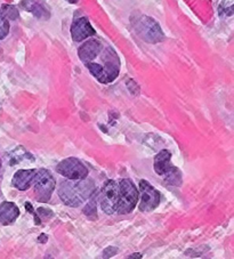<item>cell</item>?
<instances>
[{
    "label": "cell",
    "mask_w": 234,
    "mask_h": 259,
    "mask_svg": "<svg viewBox=\"0 0 234 259\" xmlns=\"http://www.w3.org/2000/svg\"><path fill=\"white\" fill-rule=\"evenodd\" d=\"M91 201L87 203L86 207L84 208V213L87 217L92 218V220H96L97 218V204H96V199L94 198V192L93 194L89 196Z\"/></svg>",
    "instance_id": "obj_15"
},
{
    "label": "cell",
    "mask_w": 234,
    "mask_h": 259,
    "mask_svg": "<svg viewBox=\"0 0 234 259\" xmlns=\"http://www.w3.org/2000/svg\"><path fill=\"white\" fill-rule=\"evenodd\" d=\"M20 216V209L14 202H3L0 204V224L11 225Z\"/></svg>",
    "instance_id": "obj_13"
},
{
    "label": "cell",
    "mask_w": 234,
    "mask_h": 259,
    "mask_svg": "<svg viewBox=\"0 0 234 259\" xmlns=\"http://www.w3.org/2000/svg\"><path fill=\"white\" fill-rule=\"evenodd\" d=\"M32 185L34 186L35 198L39 202H48L55 190L56 183L51 172L42 169V170H37V175H35Z\"/></svg>",
    "instance_id": "obj_5"
},
{
    "label": "cell",
    "mask_w": 234,
    "mask_h": 259,
    "mask_svg": "<svg viewBox=\"0 0 234 259\" xmlns=\"http://www.w3.org/2000/svg\"><path fill=\"white\" fill-rule=\"evenodd\" d=\"M37 170L34 169H22L13 177V186L20 191H28L32 186Z\"/></svg>",
    "instance_id": "obj_12"
},
{
    "label": "cell",
    "mask_w": 234,
    "mask_h": 259,
    "mask_svg": "<svg viewBox=\"0 0 234 259\" xmlns=\"http://www.w3.org/2000/svg\"><path fill=\"white\" fill-rule=\"evenodd\" d=\"M37 212L39 213L38 217L42 218V221H48V220H51V218H52L53 215H54L52 210H49V209H46V208H39L38 210H37Z\"/></svg>",
    "instance_id": "obj_18"
},
{
    "label": "cell",
    "mask_w": 234,
    "mask_h": 259,
    "mask_svg": "<svg viewBox=\"0 0 234 259\" xmlns=\"http://www.w3.org/2000/svg\"><path fill=\"white\" fill-rule=\"evenodd\" d=\"M142 254L138 253V254H132V256H129L128 258H141Z\"/></svg>",
    "instance_id": "obj_21"
},
{
    "label": "cell",
    "mask_w": 234,
    "mask_h": 259,
    "mask_svg": "<svg viewBox=\"0 0 234 259\" xmlns=\"http://www.w3.org/2000/svg\"><path fill=\"white\" fill-rule=\"evenodd\" d=\"M102 61L104 62V65H102V68L103 72H104L105 83L112 82L119 75L120 70V61L116 53L114 52V49L107 47L104 54H103Z\"/></svg>",
    "instance_id": "obj_9"
},
{
    "label": "cell",
    "mask_w": 234,
    "mask_h": 259,
    "mask_svg": "<svg viewBox=\"0 0 234 259\" xmlns=\"http://www.w3.org/2000/svg\"><path fill=\"white\" fill-rule=\"evenodd\" d=\"M132 25L136 34L148 44H158L165 40V33L157 21L146 15H133Z\"/></svg>",
    "instance_id": "obj_2"
},
{
    "label": "cell",
    "mask_w": 234,
    "mask_h": 259,
    "mask_svg": "<svg viewBox=\"0 0 234 259\" xmlns=\"http://www.w3.org/2000/svg\"><path fill=\"white\" fill-rule=\"evenodd\" d=\"M139 190H141V203L139 210L141 211H152L158 207L161 201V194L158 190H155L150 183L145 180L139 182Z\"/></svg>",
    "instance_id": "obj_7"
},
{
    "label": "cell",
    "mask_w": 234,
    "mask_h": 259,
    "mask_svg": "<svg viewBox=\"0 0 234 259\" xmlns=\"http://www.w3.org/2000/svg\"><path fill=\"white\" fill-rule=\"evenodd\" d=\"M0 11H2V13L4 14V16L6 17V19H10V20L19 19V11H17L14 6L4 5Z\"/></svg>",
    "instance_id": "obj_16"
},
{
    "label": "cell",
    "mask_w": 234,
    "mask_h": 259,
    "mask_svg": "<svg viewBox=\"0 0 234 259\" xmlns=\"http://www.w3.org/2000/svg\"><path fill=\"white\" fill-rule=\"evenodd\" d=\"M56 171L67 180H83L89 174L87 167L76 158H67L56 166Z\"/></svg>",
    "instance_id": "obj_6"
},
{
    "label": "cell",
    "mask_w": 234,
    "mask_h": 259,
    "mask_svg": "<svg viewBox=\"0 0 234 259\" xmlns=\"http://www.w3.org/2000/svg\"><path fill=\"white\" fill-rule=\"evenodd\" d=\"M116 252H118V248L109 247V248H106L104 251H103V257H104V258L113 257L114 254H116Z\"/></svg>",
    "instance_id": "obj_19"
},
{
    "label": "cell",
    "mask_w": 234,
    "mask_h": 259,
    "mask_svg": "<svg viewBox=\"0 0 234 259\" xmlns=\"http://www.w3.org/2000/svg\"><path fill=\"white\" fill-rule=\"evenodd\" d=\"M95 191V184L92 180H67L61 183L58 196L69 207H79Z\"/></svg>",
    "instance_id": "obj_1"
},
{
    "label": "cell",
    "mask_w": 234,
    "mask_h": 259,
    "mask_svg": "<svg viewBox=\"0 0 234 259\" xmlns=\"http://www.w3.org/2000/svg\"><path fill=\"white\" fill-rule=\"evenodd\" d=\"M22 5H23L26 11L31 12L34 16L39 17V19H48L49 17L48 11L42 5V4L35 2V0H23V2H22Z\"/></svg>",
    "instance_id": "obj_14"
},
{
    "label": "cell",
    "mask_w": 234,
    "mask_h": 259,
    "mask_svg": "<svg viewBox=\"0 0 234 259\" xmlns=\"http://www.w3.org/2000/svg\"><path fill=\"white\" fill-rule=\"evenodd\" d=\"M95 30L89 23V21L86 17H80V19H75L71 26V35L72 39L76 42L83 41V40L87 39L92 35L95 34Z\"/></svg>",
    "instance_id": "obj_10"
},
{
    "label": "cell",
    "mask_w": 234,
    "mask_h": 259,
    "mask_svg": "<svg viewBox=\"0 0 234 259\" xmlns=\"http://www.w3.org/2000/svg\"><path fill=\"white\" fill-rule=\"evenodd\" d=\"M118 192V204H116V211L121 215H126L134 210L138 201V190L129 178L121 180L119 183Z\"/></svg>",
    "instance_id": "obj_4"
},
{
    "label": "cell",
    "mask_w": 234,
    "mask_h": 259,
    "mask_svg": "<svg viewBox=\"0 0 234 259\" xmlns=\"http://www.w3.org/2000/svg\"><path fill=\"white\" fill-rule=\"evenodd\" d=\"M38 241L39 242H47V235L46 234H42L39 236V239H38Z\"/></svg>",
    "instance_id": "obj_20"
},
{
    "label": "cell",
    "mask_w": 234,
    "mask_h": 259,
    "mask_svg": "<svg viewBox=\"0 0 234 259\" xmlns=\"http://www.w3.org/2000/svg\"><path fill=\"white\" fill-rule=\"evenodd\" d=\"M172 160V153L168 150H161L154 158V167L155 172L159 176L164 177V180L168 184L173 186L182 185V172L177 167L170 163Z\"/></svg>",
    "instance_id": "obj_3"
},
{
    "label": "cell",
    "mask_w": 234,
    "mask_h": 259,
    "mask_svg": "<svg viewBox=\"0 0 234 259\" xmlns=\"http://www.w3.org/2000/svg\"><path fill=\"white\" fill-rule=\"evenodd\" d=\"M118 192L119 187L115 181L109 180L103 185L101 193V208L107 215H112L116 211L118 204Z\"/></svg>",
    "instance_id": "obj_8"
},
{
    "label": "cell",
    "mask_w": 234,
    "mask_h": 259,
    "mask_svg": "<svg viewBox=\"0 0 234 259\" xmlns=\"http://www.w3.org/2000/svg\"><path fill=\"white\" fill-rule=\"evenodd\" d=\"M8 32H10V23L0 11V40L6 38Z\"/></svg>",
    "instance_id": "obj_17"
},
{
    "label": "cell",
    "mask_w": 234,
    "mask_h": 259,
    "mask_svg": "<svg viewBox=\"0 0 234 259\" xmlns=\"http://www.w3.org/2000/svg\"><path fill=\"white\" fill-rule=\"evenodd\" d=\"M102 51V42L97 39L88 40L87 42H85L82 47L79 48L78 55L79 59L82 60L84 63H89L92 62L95 57L100 54Z\"/></svg>",
    "instance_id": "obj_11"
},
{
    "label": "cell",
    "mask_w": 234,
    "mask_h": 259,
    "mask_svg": "<svg viewBox=\"0 0 234 259\" xmlns=\"http://www.w3.org/2000/svg\"><path fill=\"white\" fill-rule=\"evenodd\" d=\"M0 167H2V160H0Z\"/></svg>",
    "instance_id": "obj_22"
}]
</instances>
